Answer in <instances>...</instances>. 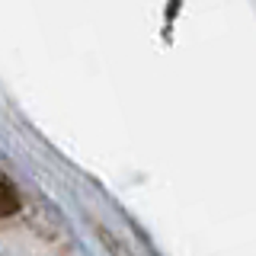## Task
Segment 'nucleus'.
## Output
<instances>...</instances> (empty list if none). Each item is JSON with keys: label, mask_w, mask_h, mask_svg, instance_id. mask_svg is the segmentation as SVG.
Instances as JSON below:
<instances>
[{"label": "nucleus", "mask_w": 256, "mask_h": 256, "mask_svg": "<svg viewBox=\"0 0 256 256\" xmlns=\"http://www.w3.org/2000/svg\"><path fill=\"white\" fill-rule=\"evenodd\" d=\"M20 212V196H16L13 182L6 180L4 173H0V218H6V214H16Z\"/></svg>", "instance_id": "1"}]
</instances>
